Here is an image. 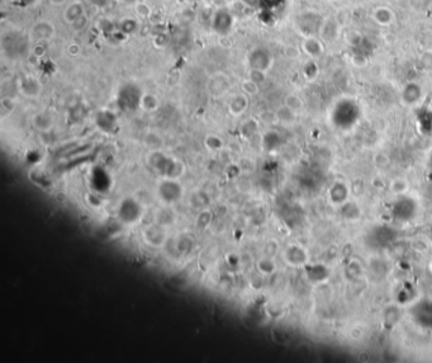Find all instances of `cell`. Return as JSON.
I'll use <instances>...</instances> for the list:
<instances>
[{"label":"cell","mask_w":432,"mask_h":363,"mask_svg":"<svg viewBox=\"0 0 432 363\" xmlns=\"http://www.w3.org/2000/svg\"><path fill=\"white\" fill-rule=\"evenodd\" d=\"M32 123L35 126L36 130L42 132H48L53 128V117L48 112H38L32 117Z\"/></svg>","instance_id":"obj_15"},{"label":"cell","mask_w":432,"mask_h":363,"mask_svg":"<svg viewBox=\"0 0 432 363\" xmlns=\"http://www.w3.org/2000/svg\"><path fill=\"white\" fill-rule=\"evenodd\" d=\"M294 117H295V112L293 111V109H290L288 106L282 107V108L277 112V118L279 119V121H282V122H285V123L293 122Z\"/></svg>","instance_id":"obj_28"},{"label":"cell","mask_w":432,"mask_h":363,"mask_svg":"<svg viewBox=\"0 0 432 363\" xmlns=\"http://www.w3.org/2000/svg\"><path fill=\"white\" fill-rule=\"evenodd\" d=\"M338 28L337 24L335 23L333 19H329V21H324L322 23L321 31H319V36L323 41H333L337 36Z\"/></svg>","instance_id":"obj_19"},{"label":"cell","mask_w":432,"mask_h":363,"mask_svg":"<svg viewBox=\"0 0 432 363\" xmlns=\"http://www.w3.org/2000/svg\"><path fill=\"white\" fill-rule=\"evenodd\" d=\"M421 97V89L418 85L416 84H408L404 88L403 92V101L408 104L416 103Z\"/></svg>","instance_id":"obj_24"},{"label":"cell","mask_w":432,"mask_h":363,"mask_svg":"<svg viewBox=\"0 0 432 363\" xmlns=\"http://www.w3.org/2000/svg\"><path fill=\"white\" fill-rule=\"evenodd\" d=\"M137 29L138 22L135 18H131V17H126L118 24V31L124 36L133 35V33L137 32Z\"/></svg>","instance_id":"obj_22"},{"label":"cell","mask_w":432,"mask_h":363,"mask_svg":"<svg viewBox=\"0 0 432 363\" xmlns=\"http://www.w3.org/2000/svg\"><path fill=\"white\" fill-rule=\"evenodd\" d=\"M229 89V80L227 79V77L219 74L216 77L212 78L209 80L208 84V92L212 97L214 98H219V97L224 96V94L228 92Z\"/></svg>","instance_id":"obj_12"},{"label":"cell","mask_w":432,"mask_h":363,"mask_svg":"<svg viewBox=\"0 0 432 363\" xmlns=\"http://www.w3.org/2000/svg\"><path fill=\"white\" fill-rule=\"evenodd\" d=\"M55 32L56 29L53 23L48 21H41L37 22L32 28V37L42 42V41H47L52 38L55 36Z\"/></svg>","instance_id":"obj_11"},{"label":"cell","mask_w":432,"mask_h":363,"mask_svg":"<svg viewBox=\"0 0 432 363\" xmlns=\"http://www.w3.org/2000/svg\"><path fill=\"white\" fill-rule=\"evenodd\" d=\"M147 163L151 169L157 173L161 178L179 179L185 172L184 164L182 162L166 155L161 150L151 151L147 157Z\"/></svg>","instance_id":"obj_1"},{"label":"cell","mask_w":432,"mask_h":363,"mask_svg":"<svg viewBox=\"0 0 432 363\" xmlns=\"http://www.w3.org/2000/svg\"><path fill=\"white\" fill-rule=\"evenodd\" d=\"M278 140H279V137H278L277 133L269 132L263 138V146H265V149H268V150H272L273 148L278 145Z\"/></svg>","instance_id":"obj_33"},{"label":"cell","mask_w":432,"mask_h":363,"mask_svg":"<svg viewBox=\"0 0 432 363\" xmlns=\"http://www.w3.org/2000/svg\"><path fill=\"white\" fill-rule=\"evenodd\" d=\"M167 42H169V36L166 35V33H160V35H157L153 38V45L157 48L165 47V46L167 45Z\"/></svg>","instance_id":"obj_38"},{"label":"cell","mask_w":432,"mask_h":363,"mask_svg":"<svg viewBox=\"0 0 432 363\" xmlns=\"http://www.w3.org/2000/svg\"><path fill=\"white\" fill-rule=\"evenodd\" d=\"M257 122L256 121H253V119H247V121H245V122L242 123V126H241V135H242V137L245 138H251L253 135H255L256 132H257Z\"/></svg>","instance_id":"obj_27"},{"label":"cell","mask_w":432,"mask_h":363,"mask_svg":"<svg viewBox=\"0 0 432 363\" xmlns=\"http://www.w3.org/2000/svg\"><path fill=\"white\" fill-rule=\"evenodd\" d=\"M256 267H257L258 272H260L261 274H264V276H270V274L274 273L275 269H277L274 259H273L272 257H267V255H264L263 258L258 259Z\"/></svg>","instance_id":"obj_23"},{"label":"cell","mask_w":432,"mask_h":363,"mask_svg":"<svg viewBox=\"0 0 432 363\" xmlns=\"http://www.w3.org/2000/svg\"><path fill=\"white\" fill-rule=\"evenodd\" d=\"M241 89H242V93H245L246 96H256L258 93V84L257 83L252 82L251 79L243 80L242 84H241Z\"/></svg>","instance_id":"obj_29"},{"label":"cell","mask_w":432,"mask_h":363,"mask_svg":"<svg viewBox=\"0 0 432 363\" xmlns=\"http://www.w3.org/2000/svg\"><path fill=\"white\" fill-rule=\"evenodd\" d=\"M235 24V17L228 9L218 8L212 16V28L218 36L226 37L229 35Z\"/></svg>","instance_id":"obj_6"},{"label":"cell","mask_w":432,"mask_h":363,"mask_svg":"<svg viewBox=\"0 0 432 363\" xmlns=\"http://www.w3.org/2000/svg\"><path fill=\"white\" fill-rule=\"evenodd\" d=\"M85 14V8L80 2H72L71 4L66 7L65 12H63V18L69 24L74 23L76 19L82 17Z\"/></svg>","instance_id":"obj_17"},{"label":"cell","mask_w":432,"mask_h":363,"mask_svg":"<svg viewBox=\"0 0 432 363\" xmlns=\"http://www.w3.org/2000/svg\"><path fill=\"white\" fill-rule=\"evenodd\" d=\"M18 89L27 98H38L42 92V85L37 78L32 75L22 77L18 82Z\"/></svg>","instance_id":"obj_9"},{"label":"cell","mask_w":432,"mask_h":363,"mask_svg":"<svg viewBox=\"0 0 432 363\" xmlns=\"http://www.w3.org/2000/svg\"><path fill=\"white\" fill-rule=\"evenodd\" d=\"M285 106H288L290 109H293L294 112H297L302 108V102H301V99L298 98V97L289 96V97H287V99H285Z\"/></svg>","instance_id":"obj_36"},{"label":"cell","mask_w":432,"mask_h":363,"mask_svg":"<svg viewBox=\"0 0 432 363\" xmlns=\"http://www.w3.org/2000/svg\"><path fill=\"white\" fill-rule=\"evenodd\" d=\"M265 78H267V75H265V71H263V70L251 69L250 72H248V79H251L252 82L257 83L258 85H260L261 83L265 82Z\"/></svg>","instance_id":"obj_35"},{"label":"cell","mask_w":432,"mask_h":363,"mask_svg":"<svg viewBox=\"0 0 432 363\" xmlns=\"http://www.w3.org/2000/svg\"><path fill=\"white\" fill-rule=\"evenodd\" d=\"M273 58L269 51L265 47H256L248 55V65L251 69L267 71L272 66Z\"/></svg>","instance_id":"obj_8"},{"label":"cell","mask_w":432,"mask_h":363,"mask_svg":"<svg viewBox=\"0 0 432 363\" xmlns=\"http://www.w3.org/2000/svg\"><path fill=\"white\" fill-rule=\"evenodd\" d=\"M67 53H69L70 56H72V57H76V56H79L80 53H81V46L75 42L70 43V45L67 46Z\"/></svg>","instance_id":"obj_40"},{"label":"cell","mask_w":432,"mask_h":363,"mask_svg":"<svg viewBox=\"0 0 432 363\" xmlns=\"http://www.w3.org/2000/svg\"><path fill=\"white\" fill-rule=\"evenodd\" d=\"M204 145H206L208 150L219 151L224 148V141L221 136L211 133V135L206 136V138H204Z\"/></svg>","instance_id":"obj_26"},{"label":"cell","mask_w":432,"mask_h":363,"mask_svg":"<svg viewBox=\"0 0 432 363\" xmlns=\"http://www.w3.org/2000/svg\"><path fill=\"white\" fill-rule=\"evenodd\" d=\"M284 259L287 260V263L292 265H301L306 262L307 255L303 252L302 248H299L298 245H290L287 249L284 250Z\"/></svg>","instance_id":"obj_16"},{"label":"cell","mask_w":432,"mask_h":363,"mask_svg":"<svg viewBox=\"0 0 432 363\" xmlns=\"http://www.w3.org/2000/svg\"><path fill=\"white\" fill-rule=\"evenodd\" d=\"M374 19L380 26H388L394 19V14L387 7H378L374 11Z\"/></svg>","instance_id":"obj_21"},{"label":"cell","mask_w":432,"mask_h":363,"mask_svg":"<svg viewBox=\"0 0 432 363\" xmlns=\"http://www.w3.org/2000/svg\"><path fill=\"white\" fill-rule=\"evenodd\" d=\"M95 125L103 132H113L117 127V116L109 109H102L95 116Z\"/></svg>","instance_id":"obj_10"},{"label":"cell","mask_w":432,"mask_h":363,"mask_svg":"<svg viewBox=\"0 0 432 363\" xmlns=\"http://www.w3.org/2000/svg\"><path fill=\"white\" fill-rule=\"evenodd\" d=\"M142 213L143 208L141 203L132 197H126V198L122 199L118 206V211H117L118 219L126 225L137 224L142 217Z\"/></svg>","instance_id":"obj_3"},{"label":"cell","mask_w":432,"mask_h":363,"mask_svg":"<svg viewBox=\"0 0 432 363\" xmlns=\"http://www.w3.org/2000/svg\"><path fill=\"white\" fill-rule=\"evenodd\" d=\"M142 92L135 84H126L121 88L118 94V104L124 111H136L140 108Z\"/></svg>","instance_id":"obj_5"},{"label":"cell","mask_w":432,"mask_h":363,"mask_svg":"<svg viewBox=\"0 0 432 363\" xmlns=\"http://www.w3.org/2000/svg\"><path fill=\"white\" fill-rule=\"evenodd\" d=\"M89 2L95 8H104V7L108 6L109 3V0H89Z\"/></svg>","instance_id":"obj_43"},{"label":"cell","mask_w":432,"mask_h":363,"mask_svg":"<svg viewBox=\"0 0 432 363\" xmlns=\"http://www.w3.org/2000/svg\"><path fill=\"white\" fill-rule=\"evenodd\" d=\"M113 23H112V21H109V19H102V21H99V29H101V32H113Z\"/></svg>","instance_id":"obj_39"},{"label":"cell","mask_w":432,"mask_h":363,"mask_svg":"<svg viewBox=\"0 0 432 363\" xmlns=\"http://www.w3.org/2000/svg\"><path fill=\"white\" fill-rule=\"evenodd\" d=\"M158 107H160V102H158V98L155 96V94H151V93L142 94V97H141V102H140V108L142 109V111L148 112V113H152V112H155Z\"/></svg>","instance_id":"obj_20"},{"label":"cell","mask_w":432,"mask_h":363,"mask_svg":"<svg viewBox=\"0 0 432 363\" xmlns=\"http://www.w3.org/2000/svg\"><path fill=\"white\" fill-rule=\"evenodd\" d=\"M248 107V96L245 93L235 94L228 103V111L232 116H242Z\"/></svg>","instance_id":"obj_13"},{"label":"cell","mask_w":432,"mask_h":363,"mask_svg":"<svg viewBox=\"0 0 432 363\" xmlns=\"http://www.w3.org/2000/svg\"><path fill=\"white\" fill-rule=\"evenodd\" d=\"M146 145L151 149V151L160 150L161 145H162V140L156 133H148V136L146 137Z\"/></svg>","instance_id":"obj_31"},{"label":"cell","mask_w":432,"mask_h":363,"mask_svg":"<svg viewBox=\"0 0 432 363\" xmlns=\"http://www.w3.org/2000/svg\"><path fill=\"white\" fill-rule=\"evenodd\" d=\"M157 196L162 204L172 206L184 197V188L180 184L179 179L162 178V180L157 184Z\"/></svg>","instance_id":"obj_2"},{"label":"cell","mask_w":432,"mask_h":363,"mask_svg":"<svg viewBox=\"0 0 432 363\" xmlns=\"http://www.w3.org/2000/svg\"><path fill=\"white\" fill-rule=\"evenodd\" d=\"M135 11H136V13H137V16L141 17V18H148V17L152 14L151 7L148 6L147 3H143V2L136 4Z\"/></svg>","instance_id":"obj_32"},{"label":"cell","mask_w":432,"mask_h":363,"mask_svg":"<svg viewBox=\"0 0 432 363\" xmlns=\"http://www.w3.org/2000/svg\"><path fill=\"white\" fill-rule=\"evenodd\" d=\"M37 0H14V3L17 6L22 7V8H27V7H31L36 3Z\"/></svg>","instance_id":"obj_42"},{"label":"cell","mask_w":432,"mask_h":363,"mask_svg":"<svg viewBox=\"0 0 432 363\" xmlns=\"http://www.w3.org/2000/svg\"><path fill=\"white\" fill-rule=\"evenodd\" d=\"M46 53V47L45 45H42V43H38L37 46H35V48H33V55L36 56V57L41 58L43 57Z\"/></svg>","instance_id":"obj_41"},{"label":"cell","mask_w":432,"mask_h":363,"mask_svg":"<svg viewBox=\"0 0 432 363\" xmlns=\"http://www.w3.org/2000/svg\"><path fill=\"white\" fill-rule=\"evenodd\" d=\"M241 2H242L243 6L248 7V8H255L260 3V0H241Z\"/></svg>","instance_id":"obj_44"},{"label":"cell","mask_w":432,"mask_h":363,"mask_svg":"<svg viewBox=\"0 0 432 363\" xmlns=\"http://www.w3.org/2000/svg\"><path fill=\"white\" fill-rule=\"evenodd\" d=\"M48 2H50V3L52 4V6L60 7V6H63V4H65L66 2H67V0H48Z\"/></svg>","instance_id":"obj_45"},{"label":"cell","mask_w":432,"mask_h":363,"mask_svg":"<svg viewBox=\"0 0 432 363\" xmlns=\"http://www.w3.org/2000/svg\"><path fill=\"white\" fill-rule=\"evenodd\" d=\"M212 223H213V213L209 209H202L199 215L197 216V219H195V225H197L198 229H202V230L209 228Z\"/></svg>","instance_id":"obj_25"},{"label":"cell","mask_w":432,"mask_h":363,"mask_svg":"<svg viewBox=\"0 0 432 363\" xmlns=\"http://www.w3.org/2000/svg\"><path fill=\"white\" fill-rule=\"evenodd\" d=\"M119 2H123V3H131L133 0H119Z\"/></svg>","instance_id":"obj_46"},{"label":"cell","mask_w":432,"mask_h":363,"mask_svg":"<svg viewBox=\"0 0 432 363\" xmlns=\"http://www.w3.org/2000/svg\"><path fill=\"white\" fill-rule=\"evenodd\" d=\"M88 24H89V19H88L87 14H84V16L80 17L79 19H76V21L72 24H70V26H71V28L74 29L75 32H81V31H84V29L87 28Z\"/></svg>","instance_id":"obj_34"},{"label":"cell","mask_w":432,"mask_h":363,"mask_svg":"<svg viewBox=\"0 0 432 363\" xmlns=\"http://www.w3.org/2000/svg\"><path fill=\"white\" fill-rule=\"evenodd\" d=\"M175 220H177V213H175V211L172 209V206L162 204V206L156 211L155 221L157 224H160V225L165 226V228L171 226L172 224L175 223Z\"/></svg>","instance_id":"obj_14"},{"label":"cell","mask_w":432,"mask_h":363,"mask_svg":"<svg viewBox=\"0 0 432 363\" xmlns=\"http://www.w3.org/2000/svg\"><path fill=\"white\" fill-rule=\"evenodd\" d=\"M323 21L318 13L314 12H304L297 17V27L301 33L306 37H314L319 35Z\"/></svg>","instance_id":"obj_4"},{"label":"cell","mask_w":432,"mask_h":363,"mask_svg":"<svg viewBox=\"0 0 432 363\" xmlns=\"http://www.w3.org/2000/svg\"><path fill=\"white\" fill-rule=\"evenodd\" d=\"M177 249L178 252H179V254H189L190 252L193 250V241L192 239L187 238V236H184L183 239H180L179 243L177 244Z\"/></svg>","instance_id":"obj_30"},{"label":"cell","mask_w":432,"mask_h":363,"mask_svg":"<svg viewBox=\"0 0 432 363\" xmlns=\"http://www.w3.org/2000/svg\"><path fill=\"white\" fill-rule=\"evenodd\" d=\"M142 238L146 241V244L158 249V248H163L166 245L167 231H166L165 226L160 225L155 221L153 224H150V225L143 228Z\"/></svg>","instance_id":"obj_7"},{"label":"cell","mask_w":432,"mask_h":363,"mask_svg":"<svg viewBox=\"0 0 432 363\" xmlns=\"http://www.w3.org/2000/svg\"><path fill=\"white\" fill-rule=\"evenodd\" d=\"M224 172H226L227 177L231 178L232 179V178H236L241 174V172H242V168H241L238 164H229L228 167L226 168V170H224Z\"/></svg>","instance_id":"obj_37"},{"label":"cell","mask_w":432,"mask_h":363,"mask_svg":"<svg viewBox=\"0 0 432 363\" xmlns=\"http://www.w3.org/2000/svg\"><path fill=\"white\" fill-rule=\"evenodd\" d=\"M303 50L307 55H309L313 58L323 52V47H322L321 41L316 37H306V40H304L303 42Z\"/></svg>","instance_id":"obj_18"}]
</instances>
